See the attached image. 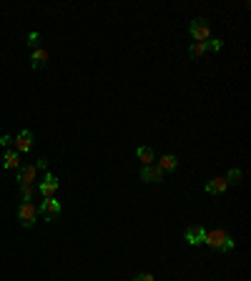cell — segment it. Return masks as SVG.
I'll return each instance as SVG.
<instances>
[{
  "label": "cell",
  "mask_w": 251,
  "mask_h": 281,
  "mask_svg": "<svg viewBox=\"0 0 251 281\" xmlns=\"http://www.w3.org/2000/svg\"><path fill=\"white\" fill-rule=\"evenodd\" d=\"M203 53H208V48H206V43H191V48H188V58H201Z\"/></svg>",
  "instance_id": "9a60e30c"
},
{
  "label": "cell",
  "mask_w": 251,
  "mask_h": 281,
  "mask_svg": "<svg viewBox=\"0 0 251 281\" xmlns=\"http://www.w3.org/2000/svg\"><path fill=\"white\" fill-rule=\"evenodd\" d=\"M60 201L55 199V196H50V199H43V204H40V208H38V216H43V221H55V219H60Z\"/></svg>",
  "instance_id": "3957f363"
},
{
  "label": "cell",
  "mask_w": 251,
  "mask_h": 281,
  "mask_svg": "<svg viewBox=\"0 0 251 281\" xmlns=\"http://www.w3.org/2000/svg\"><path fill=\"white\" fill-rule=\"evenodd\" d=\"M10 143H13V138H10V136H8V133H5V136H3V138H0V146H10Z\"/></svg>",
  "instance_id": "7402d4cb"
},
{
  "label": "cell",
  "mask_w": 251,
  "mask_h": 281,
  "mask_svg": "<svg viewBox=\"0 0 251 281\" xmlns=\"http://www.w3.org/2000/svg\"><path fill=\"white\" fill-rule=\"evenodd\" d=\"M241 176H244V171L241 168H231V171H228V176H226V183H241Z\"/></svg>",
  "instance_id": "e0dca14e"
},
{
  "label": "cell",
  "mask_w": 251,
  "mask_h": 281,
  "mask_svg": "<svg viewBox=\"0 0 251 281\" xmlns=\"http://www.w3.org/2000/svg\"><path fill=\"white\" fill-rule=\"evenodd\" d=\"M58 186H60V181H58V179H55L53 174H46V179L38 183V191L43 193V199H50V196H55Z\"/></svg>",
  "instance_id": "52a82bcc"
},
{
  "label": "cell",
  "mask_w": 251,
  "mask_h": 281,
  "mask_svg": "<svg viewBox=\"0 0 251 281\" xmlns=\"http://www.w3.org/2000/svg\"><path fill=\"white\" fill-rule=\"evenodd\" d=\"M33 166H35L38 171H43V168H48V158H38V161H35Z\"/></svg>",
  "instance_id": "ffe728a7"
},
{
  "label": "cell",
  "mask_w": 251,
  "mask_h": 281,
  "mask_svg": "<svg viewBox=\"0 0 251 281\" xmlns=\"http://www.w3.org/2000/svg\"><path fill=\"white\" fill-rule=\"evenodd\" d=\"M3 166L8 168V171H18V166H20V153H15V151L13 148H8L5 151V156H3Z\"/></svg>",
  "instance_id": "4fadbf2b"
},
{
  "label": "cell",
  "mask_w": 251,
  "mask_h": 281,
  "mask_svg": "<svg viewBox=\"0 0 251 281\" xmlns=\"http://www.w3.org/2000/svg\"><path fill=\"white\" fill-rule=\"evenodd\" d=\"M203 244L206 246H211L214 251H224V254H228L234 246H236V241H234V236H228L226 231H221V229H214V231H206V236H203Z\"/></svg>",
  "instance_id": "6da1fadb"
},
{
  "label": "cell",
  "mask_w": 251,
  "mask_h": 281,
  "mask_svg": "<svg viewBox=\"0 0 251 281\" xmlns=\"http://www.w3.org/2000/svg\"><path fill=\"white\" fill-rule=\"evenodd\" d=\"M226 188H228L226 179H211L206 183V193H211V196H219V193H224Z\"/></svg>",
  "instance_id": "8fae6325"
},
{
  "label": "cell",
  "mask_w": 251,
  "mask_h": 281,
  "mask_svg": "<svg viewBox=\"0 0 251 281\" xmlns=\"http://www.w3.org/2000/svg\"><path fill=\"white\" fill-rule=\"evenodd\" d=\"M13 143H15V148H13L15 153H28V151L33 148V133L30 131H20Z\"/></svg>",
  "instance_id": "ba28073f"
},
{
  "label": "cell",
  "mask_w": 251,
  "mask_h": 281,
  "mask_svg": "<svg viewBox=\"0 0 251 281\" xmlns=\"http://www.w3.org/2000/svg\"><path fill=\"white\" fill-rule=\"evenodd\" d=\"M20 193H23V201H33L35 186H20Z\"/></svg>",
  "instance_id": "ac0fdd59"
},
{
  "label": "cell",
  "mask_w": 251,
  "mask_h": 281,
  "mask_svg": "<svg viewBox=\"0 0 251 281\" xmlns=\"http://www.w3.org/2000/svg\"><path fill=\"white\" fill-rule=\"evenodd\" d=\"M136 156H138V161H141L143 166H151V163H153V151H151V146H141V148L136 151Z\"/></svg>",
  "instance_id": "5bb4252c"
},
{
  "label": "cell",
  "mask_w": 251,
  "mask_h": 281,
  "mask_svg": "<svg viewBox=\"0 0 251 281\" xmlns=\"http://www.w3.org/2000/svg\"><path fill=\"white\" fill-rule=\"evenodd\" d=\"M35 176H38V168L33 163L18 166V188L20 186H35Z\"/></svg>",
  "instance_id": "5b68a950"
},
{
  "label": "cell",
  "mask_w": 251,
  "mask_h": 281,
  "mask_svg": "<svg viewBox=\"0 0 251 281\" xmlns=\"http://www.w3.org/2000/svg\"><path fill=\"white\" fill-rule=\"evenodd\" d=\"M28 46L35 51V48H40V33H30L28 35Z\"/></svg>",
  "instance_id": "d6986e66"
},
{
  "label": "cell",
  "mask_w": 251,
  "mask_h": 281,
  "mask_svg": "<svg viewBox=\"0 0 251 281\" xmlns=\"http://www.w3.org/2000/svg\"><path fill=\"white\" fill-rule=\"evenodd\" d=\"M46 63H48V51H43V48H35V51L30 53V68H33V71L46 68Z\"/></svg>",
  "instance_id": "30bf717a"
},
{
  "label": "cell",
  "mask_w": 251,
  "mask_h": 281,
  "mask_svg": "<svg viewBox=\"0 0 251 281\" xmlns=\"http://www.w3.org/2000/svg\"><path fill=\"white\" fill-rule=\"evenodd\" d=\"M163 174H169V171H176V166H178V158L174 156V153H166V156H161V161L156 163Z\"/></svg>",
  "instance_id": "7c38bea8"
},
{
  "label": "cell",
  "mask_w": 251,
  "mask_h": 281,
  "mask_svg": "<svg viewBox=\"0 0 251 281\" xmlns=\"http://www.w3.org/2000/svg\"><path fill=\"white\" fill-rule=\"evenodd\" d=\"M163 179H166V174H163L156 163L141 168V181H143V183H163Z\"/></svg>",
  "instance_id": "8992f818"
},
{
  "label": "cell",
  "mask_w": 251,
  "mask_h": 281,
  "mask_svg": "<svg viewBox=\"0 0 251 281\" xmlns=\"http://www.w3.org/2000/svg\"><path fill=\"white\" fill-rule=\"evenodd\" d=\"M133 281H156V279H153L151 274H138V276H136Z\"/></svg>",
  "instance_id": "44dd1931"
},
{
  "label": "cell",
  "mask_w": 251,
  "mask_h": 281,
  "mask_svg": "<svg viewBox=\"0 0 251 281\" xmlns=\"http://www.w3.org/2000/svg\"><path fill=\"white\" fill-rule=\"evenodd\" d=\"M188 33H191L194 43H206L211 38V23H208L206 18H196V20L188 23Z\"/></svg>",
  "instance_id": "7a4b0ae2"
},
{
  "label": "cell",
  "mask_w": 251,
  "mask_h": 281,
  "mask_svg": "<svg viewBox=\"0 0 251 281\" xmlns=\"http://www.w3.org/2000/svg\"><path fill=\"white\" fill-rule=\"evenodd\" d=\"M203 236H206V229L203 226H188L186 233H183V239H186V244H191V246H201L203 244Z\"/></svg>",
  "instance_id": "9c48e42d"
},
{
  "label": "cell",
  "mask_w": 251,
  "mask_h": 281,
  "mask_svg": "<svg viewBox=\"0 0 251 281\" xmlns=\"http://www.w3.org/2000/svg\"><path fill=\"white\" fill-rule=\"evenodd\" d=\"M35 219H38V208H35V204L23 201V204L18 206V221H20V226L30 229V226H35Z\"/></svg>",
  "instance_id": "277c9868"
},
{
  "label": "cell",
  "mask_w": 251,
  "mask_h": 281,
  "mask_svg": "<svg viewBox=\"0 0 251 281\" xmlns=\"http://www.w3.org/2000/svg\"><path fill=\"white\" fill-rule=\"evenodd\" d=\"M206 48L211 51V53H221L224 51V40L221 38H208L206 40Z\"/></svg>",
  "instance_id": "2e32d148"
}]
</instances>
